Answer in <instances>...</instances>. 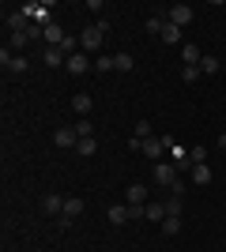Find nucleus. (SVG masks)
Masks as SVG:
<instances>
[{
    "label": "nucleus",
    "mask_w": 226,
    "mask_h": 252,
    "mask_svg": "<svg viewBox=\"0 0 226 252\" xmlns=\"http://www.w3.org/2000/svg\"><path fill=\"white\" fill-rule=\"evenodd\" d=\"M106 31H109V23L106 19H98V23H91V27H83V34H79V53H98L102 49V38H106Z\"/></svg>",
    "instance_id": "1"
},
{
    "label": "nucleus",
    "mask_w": 226,
    "mask_h": 252,
    "mask_svg": "<svg viewBox=\"0 0 226 252\" xmlns=\"http://www.w3.org/2000/svg\"><path fill=\"white\" fill-rule=\"evenodd\" d=\"M177 177H181V173H177L173 162H155V185H159V189H173Z\"/></svg>",
    "instance_id": "2"
},
{
    "label": "nucleus",
    "mask_w": 226,
    "mask_h": 252,
    "mask_svg": "<svg viewBox=\"0 0 226 252\" xmlns=\"http://www.w3.org/2000/svg\"><path fill=\"white\" fill-rule=\"evenodd\" d=\"M166 23H173V27H189V23H193V8H189V4H173L170 11H166Z\"/></svg>",
    "instance_id": "3"
},
{
    "label": "nucleus",
    "mask_w": 226,
    "mask_h": 252,
    "mask_svg": "<svg viewBox=\"0 0 226 252\" xmlns=\"http://www.w3.org/2000/svg\"><path fill=\"white\" fill-rule=\"evenodd\" d=\"M173 147V139H159V136H151L147 143H143V155L147 158H155V162H162V155Z\"/></svg>",
    "instance_id": "4"
},
{
    "label": "nucleus",
    "mask_w": 226,
    "mask_h": 252,
    "mask_svg": "<svg viewBox=\"0 0 226 252\" xmlns=\"http://www.w3.org/2000/svg\"><path fill=\"white\" fill-rule=\"evenodd\" d=\"M0 64H4V72H11V75L27 72V61H23V57H15V53H8V45L0 49Z\"/></svg>",
    "instance_id": "5"
},
{
    "label": "nucleus",
    "mask_w": 226,
    "mask_h": 252,
    "mask_svg": "<svg viewBox=\"0 0 226 252\" xmlns=\"http://www.w3.org/2000/svg\"><path fill=\"white\" fill-rule=\"evenodd\" d=\"M4 23H8V31H11V34L31 31V19H27V15H23L19 8H15V11H4Z\"/></svg>",
    "instance_id": "6"
},
{
    "label": "nucleus",
    "mask_w": 226,
    "mask_h": 252,
    "mask_svg": "<svg viewBox=\"0 0 226 252\" xmlns=\"http://www.w3.org/2000/svg\"><path fill=\"white\" fill-rule=\"evenodd\" d=\"M65 68H68V75H87L91 72V57H87V53H72Z\"/></svg>",
    "instance_id": "7"
},
{
    "label": "nucleus",
    "mask_w": 226,
    "mask_h": 252,
    "mask_svg": "<svg viewBox=\"0 0 226 252\" xmlns=\"http://www.w3.org/2000/svg\"><path fill=\"white\" fill-rule=\"evenodd\" d=\"M83 207H87V203L79 200V196H68V200H65V215H61V222L68 226L72 219H79V215H83Z\"/></svg>",
    "instance_id": "8"
},
{
    "label": "nucleus",
    "mask_w": 226,
    "mask_h": 252,
    "mask_svg": "<svg viewBox=\"0 0 226 252\" xmlns=\"http://www.w3.org/2000/svg\"><path fill=\"white\" fill-rule=\"evenodd\" d=\"M65 27L61 23H49V27H42V42H49V45H65Z\"/></svg>",
    "instance_id": "9"
},
{
    "label": "nucleus",
    "mask_w": 226,
    "mask_h": 252,
    "mask_svg": "<svg viewBox=\"0 0 226 252\" xmlns=\"http://www.w3.org/2000/svg\"><path fill=\"white\" fill-rule=\"evenodd\" d=\"M53 143H57V147H79V136H75V128H57V132H53Z\"/></svg>",
    "instance_id": "10"
},
{
    "label": "nucleus",
    "mask_w": 226,
    "mask_h": 252,
    "mask_svg": "<svg viewBox=\"0 0 226 252\" xmlns=\"http://www.w3.org/2000/svg\"><path fill=\"white\" fill-rule=\"evenodd\" d=\"M42 211H45V215H65V196L45 192V196H42Z\"/></svg>",
    "instance_id": "11"
},
{
    "label": "nucleus",
    "mask_w": 226,
    "mask_h": 252,
    "mask_svg": "<svg viewBox=\"0 0 226 252\" xmlns=\"http://www.w3.org/2000/svg\"><path fill=\"white\" fill-rule=\"evenodd\" d=\"M106 219L113 222V226H125V222H132V219H129V203H113V207L106 211Z\"/></svg>",
    "instance_id": "12"
},
{
    "label": "nucleus",
    "mask_w": 226,
    "mask_h": 252,
    "mask_svg": "<svg viewBox=\"0 0 226 252\" xmlns=\"http://www.w3.org/2000/svg\"><path fill=\"white\" fill-rule=\"evenodd\" d=\"M42 61H45V68H61V64H68V57L57 49V45H49V49L42 53Z\"/></svg>",
    "instance_id": "13"
},
{
    "label": "nucleus",
    "mask_w": 226,
    "mask_h": 252,
    "mask_svg": "<svg viewBox=\"0 0 226 252\" xmlns=\"http://www.w3.org/2000/svg\"><path fill=\"white\" fill-rule=\"evenodd\" d=\"M72 109L79 117H91V109H95V102H91V94H75L72 98Z\"/></svg>",
    "instance_id": "14"
},
{
    "label": "nucleus",
    "mask_w": 226,
    "mask_h": 252,
    "mask_svg": "<svg viewBox=\"0 0 226 252\" xmlns=\"http://www.w3.org/2000/svg\"><path fill=\"white\" fill-rule=\"evenodd\" d=\"M151 136H155V128H151V121H136V128H132V139H140V143H147Z\"/></svg>",
    "instance_id": "15"
},
{
    "label": "nucleus",
    "mask_w": 226,
    "mask_h": 252,
    "mask_svg": "<svg viewBox=\"0 0 226 252\" xmlns=\"http://www.w3.org/2000/svg\"><path fill=\"white\" fill-rule=\"evenodd\" d=\"M193 185H211V166H207V162L193 166Z\"/></svg>",
    "instance_id": "16"
},
{
    "label": "nucleus",
    "mask_w": 226,
    "mask_h": 252,
    "mask_svg": "<svg viewBox=\"0 0 226 252\" xmlns=\"http://www.w3.org/2000/svg\"><path fill=\"white\" fill-rule=\"evenodd\" d=\"M143 203H147V189H143V185H132L129 189V207H143Z\"/></svg>",
    "instance_id": "17"
},
{
    "label": "nucleus",
    "mask_w": 226,
    "mask_h": 252,
    "mask_svg": "<svg viewBox=\"0 0 226 252\" xmlns=\"http://www.w3.org/2000/svg\"><path fill=\"white\" fill-rule=\"evenodd\" d=\"M159 38H162V42H166V45H177V42H181V27H173V23H166Z\"/></svg>",
    "instance_id": "18"
},
{
    "label": "nucleus",
    "mask_w": 226,
    "mask_h": 252,
    "mask_svg": "<svg viewBox=\"0 0 226 252\" xmlns=\"http://www.w3.org/2000/svg\"><path fill=\"white\" fill-rule=\"evenodd\" d=\"M181 57H185V64H196V68H200V61H204V53L196 49L193 42H189V45H181Z\"/></svg>",
    "instance_id": "19"
},
{
    "label": "nucleus",
    "mask_w": 226,
    "mask_h": 252,
    "mask_svg": "<svg viewBox=\"0 0 226 252\" xmlns=\"http://www.w3.org/2000/svg\"><path fill=\"white\" fill-rule=\"evenodd\" d=\"M75 136H79V139H91V136H95V125H91V117H79V125H75Z\"/></svg>",
    "instance_id": "20"
},
{
    "label": "nucleus",
    "mask_w": 226,
    "mask_h": 252,
    "mask_svg": "<svg viewBox=\"0 0 226 252\" xmlns=\"http://www.w3.org/2000/svg\"><path fill=\"white\" fill-rule=\"evenodd\" d=\"M113 72H132V53H117L113 57Z\"/></svg>",
    "instance_id": "21"
},
{
    "label": "nucleus",
    "mask_w": 226,
    "mask_h": 252,
    "mask_svg": "<svg viewBox=\"0 0 226 252\" xmlns=\"http://www.w3.org/2000/svg\"><path fill=\"white\" fill-rule=\"evenodd\" d=\"M177 230H181V219H177V215H166V219H162V233H166V237H173Z\"/></svg>",
    "instance_id": "22"
},
{
    "label": "nucleus",
    "mask_w": 226,
    "mask_h": 252,
    "mask_svg": "<svg viewBox=\"0 0 226 252\" xmlns=\"http://www.w3.org/2000/svg\"><path fill=\"white\" fill-rule=\"evenodd\" d=\"M147 219L151 222H162V219H166V203H147Z\"/></svg>",
    "instance_id": "23"
},
{
    "label": "nucleus",
    "mask_w": 226,
    "mask_h": 252,
    "mask_svg": "<svg viewBox=\"0 0 226 252\" xmlns=\"http://www.w3.org/2000/svg\"><path fill=\"white\" fill-rule=\"evenodd\" d=\"M200 75H204V72H200V68H196V64H185V72H181V79H185V83H196V79H200Z\"/></svg>",
    "instance_id": "24"
},
{
    "label": "nucleus",
    "mask_w": 226,
    "mask_h": 252,
    "mask_svg": "<svg viewBox=\"0 0 226 252\" xmlns=\"http://www.w3.org/2000/svg\"><path fill=\"white\" fill-rule=\"evenodd\" d=\"M181 200L185 196H170V200H166V215H177V219H181Z\"/></svg>",
    "instance_id": "25"
},
{
    "label": "nucleus",
    "mask_w": 226,
    "mask_h": 252,
    "mask_svg": "<svg viewBox=\"0 0 226 252\" xmlns=\"http://www.w3.org/2000/svg\"><path fill=\"white\" fill-rule=\"evenodd\" d=\"M11 49H23V45H31V34H27V31H23V34H11Z\"/></svg>",
    "instance_id": "26"
},
{
    "label": "nucleus",
    "mask_w": 226,
    "mask_h": 252,
    "mask_svg": "<svg viewBox=\"0 0 226 252\" xmlns=\"http://www.w3.org/2000/svg\"><path fill=\"white\" fill-rule=\"evenodd\" d=\"M75 151H79V155H95V151H98L95 136H91V139H79V147H75Z\"/></svg>",
    "instance_id": "27"
},
{
    "label": "nucleus",
    "mask_w": 226,
    "mask_h": 252,
    "mask_svg": "<svg viewBox=\"0 0 226 252\" xmlns=\"http://www.w3.org/2000/svg\"><path fill=\"white\" fill-rule=\"evenodd\" d=\"M162 27H166V19H162V15H151V19H147V31H151V34H162Z\"/></svg>",
    "instance_id": "28"
},
{
    "label": "nucleus",
    "mask_w": 226,
    "mask_h": 252,
    "mask_svg": "<svg viewBox=\"0 0 226 252\" xmlns=\"http://www.w3.org/2000/svg\"><path fill=\"white\" fill-rule=\"evenodd\" d=\"M189 158H193V166H200V162H207V147H193V151H189Z\"/></svg>",
    "instance_id": "29"
},
{
    "label": "nucleus",
    "mask_w": 226,
    "mask_h": 252,
    "mask_svg": "<svg viewBox=\"0 0 226 252\" xmlns=\"http://www.w3.org/2000/svg\"><path fill=\"white\" fill-rule=\"evenodd\" d=\"M95 72H113V57H98V61H95Z\"/></svg>",
    "instance_id": "30"
},
{
    "label": "nucleus",
    "mask_w": 226,
    "mask_h": 252,
    "mask_svg": "<svg viewBox=\"0 0 226 252\" xmlns=\"http://www.w3.org/2000/svg\"><path fill=\"white\" fill-rule=\"evenodd\" d=\"M200 72H219V61L215 57H204V61H200Z\"/></svg>",
    "instance_id": "31"
},
{
    "label": "nucleus",
    "mask_w": 226,
    "mask_h": 252,
    "mask_svg": "<svg viewBox=\"0 0 226 252\" xmlns=\"http://www.w3.org/2000/svg\"><path fill=\"white\" fill-rule=\"evenodd\" d=\"M219 151H226V132H219Z\"/></svg>",
    "instance_id": "32"
}]
</instances>
